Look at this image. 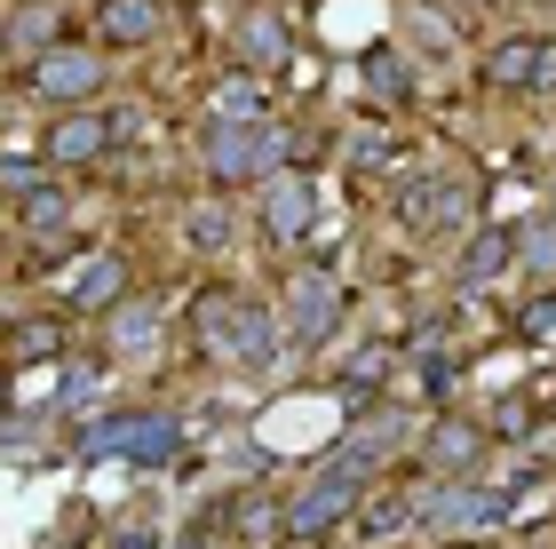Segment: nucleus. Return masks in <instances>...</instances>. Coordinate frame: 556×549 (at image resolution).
<instances>
[{
	"mask_svg": "<svg viewBox=\"0 0 556 549\" xmlns=\"http://www.w3.org/2000/svg\"><path fill=\"white\" fill-rule=\"evenodd\" d=\"M191 335H199V351L207 359H231V366H263L270 359V311L263 303H247V295H199V311H191Z\"/></svg>",
	"mask_w": 556,
	"mask_h": 549,
	"instance_id": "nucleus-1",
	"label": "nucleus"
},
{
	"mask_svg": "<svg viewBox=\"0 0 556 549\" xmlns=\"http://www.w3.org/2000/svg\"><path fill=\"white\" fill-rule=\"evenodd\" d=\"M366 470H374V446H350L342 462H326L318 478L287 502V534L294 541H318L326 526H342V517L358 510V494H366Z\"/></svg>",
	"mask_w": 556,
	"mask_h": 549,
	"instance_id": "nucleus-2",
	"label": "nucleus"
},
{
	"mask_svg": "<svg viewBox=\"0 0 556 549\" xmlns=\"http://www.w3.org/2000/svg\"><path fill=\"white\" fill-rule=\"evenodd\" d=\"M199 160H207L215 184H255V176H270V167H287V136H278L270 120H255V128H215L207 120Z\"/></svg>",
	"mask_w": 556,
	"mask_h": 549,
	"instance_id": "nucleus-3",
	"label": "nucleus"
},
{
	"mask_svg": "<svg viewBox=\"0 0 556 549\" xmlns=\"http://www.w3.org/2000/svg\"><path fill=\"white\" fill-rule=\"evenodd\" d=\"M175 414H104V422H88L80 431V454L88 462H104V454H128V462H167L175 454Z\"/></svg>",
	"mask_w": 556,
	"mask_h": 549,
	"instance_id": "nucleus-4",
	"label": "nucleus"
},
{
	"mask_svg": "<svg viewBox=\"0 0 556 549\" xmlns=\"http://www.w3.org/2000/svg\"><path fill=\"white\" fill-rule=\"evenodd\" d=\"M96 80H104L96 48H48V57L24 64V88H33V104H88Z\"/></svg>",
	"mask_w": 556,
	"mask_h": 549,
	"instance_id": "nucleus-5",
	"label": "nucleus"
},
{
	"mask_svg": "<svg viewBox=\"0 0 556 549\" xmlns=\"http://www.w3.org/2000/svg\"><path fill=\"white\" fill-rule=\"evenodd\" d=\"M485 80L493 88H517V96H548L556 88V40H493L485 57Z\"/></svg>",
	"mask_w": 556,
	"mask_h": 549,
	"instance_id": "nucleus-6",
	"label": "nucleus"
},
{
	"mask_svg": "<svg viewBox=\"0 0 556 549\" xmlns=\"http://www.w3.org/2000/svg\"><path fill=\"white\" fill-rule=\"evenodd\" d=\"M342 303H350V295H342L334 279H326V271L294 279V295H287V327H294V342H302V351H318V342L342 327Z\"/></svg>",
	"mask_w": 556,
	"mask_h": 549,
	"instance_id": "nucleus-7",
	"label": "nucleus"
},
{
	"mask_svg": "<svg viewBox=\"0 0 556 549\" xmlns=\"http://www.w3.org/2000/svg\"><path fill=\"white\" fill-rule=\"evenodd\" d=\"M263 232L287 239V247L311 239V232H318V184H311V176H278V184L263 191Z\"/></svg>",
	"mask_w": 556,
	"mask_h": 549,
	"instance_id": "nucleus-8",
	"label": "nucleus"
},
{
	"mask_svg": "<svg viewBox=\"0 0 556 549\" xmlns=\"http://www.w3.org/2000/svg\"><path fill=\"white\" fill-rule=\"evenodd\" d=\"M462 208H469V184H453V176H414L397 191V223L406 232H445Z\"/></svg>",
	"mask_w": 556,
	"mask_h": 549,
	"instance_id": "nucleus-9",
	"label": "nucleus"
},
{
	"mask_svg": "<svg viewBox=\"0 0 556 549\" xmlns=\"http://www.w3.org/2000/svg\"><path fill=\"white\" fill-rule=\"evenodd\" d=\"M112 152V120L104 112H64L56 128H48V160L56 167H96Z\"/></svg>",
	"mask_w": 556,
	"mask_h": 549,
	"instance_id": "nucleus-10",
	"label": "nucleus"
},
{
	"mask_svg": "<svg viewBox=\"0 0 556 549\" xmlns=\"http://www.w3.org/2000/svg\"><path fill=\"white\" fill-rule=\"evenodd\" d=\"M64 303L72 311H119V303H128V263H119V255H88L80 271H72Z\"/></svg>",
	"mask_w": 556,
	"mask_h": 549,
	"instance_id": "nucleus-11",
	"label": "nucleus"
},
{
	"mask_svg": "<svg viewBox=\"0 0 556 549\" xmlns=\"http://www.w3.org/2000/svg\"><path fill=\"white\" fill-rule=\"evenodd\" d=\"M96 40L151 48V40H160V0H104V9H96Z\"/></svg>",
	"mask_w": 556,
	"mask_h": 549,
	"instance_id": "nucleus-12",
	"label": "nucleus"
},
{
	"mask_svg": "<svg viewBox=\"0 0 556 549\" xmlns=\"http://www.w3.org/2000/svg\"><path fill=\"white\" fill-rule=\"evenodd\" d=\"M509 263H517V232H501V223H493V232H477V239H469V255H462V287H485V279H501Z\"/></svg>",
	"mask_w": 556,
	"mask_h": 549,
	"instance_id": "nucleus-13",
	"label": "nucleus"
},
{
	"mask_svg": "<svg viewBox=\"0 0 556 549\" xmlns=\"http://www.w3.org/2000/svg\"><path fill=\"white\" fill-rule=\"evenodd\" d=\"M207 104H215V128H255V120H270V112H263L255 72H231V80H223V88L207 96Z\"/></svg>",
	"mask_w": 556,
	"mask_h": 549,
	"instance_id": "nucleus-14",
	"label": "nucleus"
},
{
	"mask_svg": "<svg viewBox=\"0 0 556 549\" xmlns=\"http://www.w3.org/2000/svg\"><path fill=\"white\" fill-rule=\"evenodd\" d=\"M477 454H485V431H477V422H438V431H429V462L438 470H469Z\"/></svg>",
	"mask_w": 556,
	"mask_h": 549,
	"instance_id": "nucleus-15",
	"label": "nucleus"
},
{
	"mask_svg": "<svg viewBox=\"0 0 556 549\" xmlns=\"http://www.w3.org/2000/svg\"><path fill=\"white\" fill-rule=\"evenodd\" d=\"M366 88L382 96V104H406V96H414V72H406V57H397L390 40L366 48Z\"/></svg>",
	"mask_w": 556,
	"mask_h": 549,
	"instance_id": "nucleus-16",
	"label": "nucleus"
},
{
	"mask_svg": "<svg viewBox=\"0 0 556 549\" xmlns=\"http://www.w3.org/2000/svg\"><path fill=\"white\" fill-rule=\"evenodd\" d=\"M9 351H16L24 366L64 359V319H16V327H9Z\"/></svg>",
	"mask_w": 556,
	"mask_h": 549,
	"instance_id": "nucleus-17",
	"label": "nucleus"
},
{
	"mask_svg": "<svg viewBox=\"0 0 556 549\" xmlns=\"http://www.w3.org/2000/svg\"><path fill=\"white\" fill-rule=\"evenodd\" d=\"M239 57H247V64H287V24L255 9V16L239 24Z\"/></svg>",
	"mask_w": 556,
	"mask_h": 549,
	"instance_id": "nucleus-18",
	"label": "nucleus"
},
{
	"mask_svg": "<svg viewBox=\"0 0 556 549\" xmlns=\"http://www.w3.org/2000/svg\"><path fill=\"white\" fill-rule=\"evenodd\" d=\"M16 208H24V232H33V239H48V247H56L64 239V223H72V199L64 191H33V199H16Z\"/></svg>",
	"mask_w": 556,
	"mask_h": 549,
	"instance_id": "nucleus-19",
	"label": "nucleus"
},
{
	"mask_svg": "<svg viewBox=\"0 0 556 549\" xmlns=\"http://www.w3.org/2000/svg\"><path fill=\"white\" fill-rule=\"evenodd\" d=\"M414 517V502H406V486H390V494H374L366 502V517H358V541H390L397 526Z\"/></svg>",
	"mask_w": 556,
	"mask_h": 549,
	"instance_id": "nucleus-20",
	"label": "nucleus"
},
{
	"mask_svg": "<svg viewBox=\"0 0 556 549\" xmlns=\"http://www.w3.org/2000/svg\"><path fill=\"white\" fill-rule=\"evenodd\" d=\"M9 40L24 48V57H48V48H56V9H40V0H33V9H16L9 16Z\"/></svg>",
	"mask_w": 556,
	"mask_h": 549,
	"instance_id": "nucleus-21",
	"label": "nucleus"
},
{
	"mask_svg": "<svg viewBox=\"0 0 556 549\" xmlns=\"http://www.w3.org/2000/svg\"><path fill=\"white\" fill-rule=\"evenodd\" d=\"M151 335H160V311H151V303H119L112 311V342H119V351H136V342H151Z\"/></svg>",
	"mask_w": 556,
	"mask_h": 549,
	"instance_id": "nucleus-22",
	"label": "nucleus"
},
{
	"mask_svg": "<svg viewBox=\"0 0 556 549\" xmlns=\"http://www.w3.org/2000/svg\"><path fill=\"white\" fill-rule=\"evenodd\" d=\"M517 263H533L541 279H556V223H525L517 232Z\"/></svg>",
	"mask_w": 556,
	"mask_h": 549,
	"instance_id": "nucleus-23",
	"label": "nucleus"
},
{
	"mask_svg": "<svg viewBox=\"0 0 556 549\" xmlns=\"http://www.w3.org/2000/svg\"><path fill=\"white\" fill-rule=\"evenodd\" d=\"M184 239L191 247H223V239H231V215H223V208H191L184 215Z\"/></svg>",
	"mask_w": 556,
	"mask_h": 549,
	"instance_id": "nucleus-24",
	"label": "nucleus"
},
{
	"mask_svg": "<svg viewBox=\"0 0 556 549\" xmlns=\"http://www.w3.org/2000/svg\"><path fill=\"white\" fill-rule=\"evenodd\" d=\"M406 24H414V33H421L429 48H453V24H445L438 9H421V0H414V9H406Z\"/></svg>",
	"mask_w": 556,
	"mask_h": 549,
	"instance_id": "nucleus-25",
	"label": "nucleus"
},
{
	"mask_svg": "<svg viewBox=\"0 0 556 549\" xmlns=\"http://www.w3.org/2000/svg\"><path fill=\"white\" fill-rule=\"evenodd\" d=\"M0 191L33 199V191H40V167H33V160H0Z\"/></svg>",
	"mask_w": 556,
	"mask_h": 549,
	"instance_id": "nucleus-26",
	"label": "nucleus"
},
{
	"mask_svg": "<svg viewBox=\"0 0 556 549\" xmlns=\"http://www.w3.org/2000/svg\"><path fill=\"white\" fill-rule=\"evenodd\" d=\"M382 374H390V351H358V359H350V383H382Z\"/></svg>",
	"mask_w": 556,
	"mask_h": 549,
	"instance_id": "nucleus-27",
	"label": "nucleus"
},
{
	"mask_svg": "<svg viewBox=\"0 0 556 549\" xmlns=\"http://www.w3.org/2000/svg\"><path fill=\"white\" fill-rule=\"evenodd\" d=\"M0 414H9V374H0Z\"/></svg>",
	"mask_w": 556,
	"mask_h": 549,
	"instance_id": "nucleus-28",
	"label": "nucleus"
},
{
	"mask_svg": "<svg viewBox=\"0 0 556 549\" xmlns=\"http://www.w3.org/2000/svg\"><path fill=\"white\" fill-rule=\"evenodd\" d=\"M548 223H556V191H548Z\"/></svg>",
	"mask_w": 556,
	"mask_h": 549,
	"instance_id": "nucleus-29",
	"label": "nucleus"
}]
</instances>
